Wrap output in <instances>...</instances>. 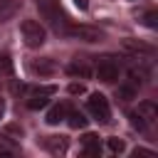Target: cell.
Masks as SVG:
<instances>
[{
    "instance_id": "cell-14",
    "label": "cell",
    "mask_w": 158,
    "mask_h": 158,
    "mask_svg": "<svg viewBox=\"0 0 158 158\" xmlns=\"http://www.w3.org/2000/svg\"><path fill=\"white\" fill-rule=\"evenodd\" d=\"M64 121H67L72 128H86V123H89V118H86L81 111H72V109L67 111V118H64Z\"/></svg>"
},
{
    "instance_id": "cell-6",
    "label": "cell",
    "mask_w": 158,
    "mask_h": 158,
    "mask_svg": "<svg viewBox=\"0 0 158 158\" xmlns=\"http://www.w3.org/2000/svg\"><path fill=\"white\" fill-rule=\"evenodd\" d=\"M54 86L52 84H44V86H35L30 94H27V109H32V111H37V109H44L47 104H49V99L54 96Z\"/></svg>"
},
{
    "instance_id": "cell-19",
    "label": "cell",
    "mask_w": 158,
    "mask_h": 158,
    "mask_svg": "<svg viewBox=\"0 0 158 158\" xmlns=\"http://www.w3.org/2000/svg\"><path fill=\"white\" fill-rule=\"evenodd\" d=\"M143 20H146V25H148L151 30H156V27H158V15H156V12H146V17H143Z\"/></svg>"
},
{
    "instance_id": "cell-12",
    "label": "cell",
    "mask_w": 158,
    "mask_h": 158,
    "mask_svg": "<svg viewBox=\"0 0 158 158\" xmlns=\"http://www.w3.org/2000/svg\"><path fill=\"white\" fill-rule=\"evenodd\" d=\"M67 111H69V104H54L49 111H47V123L49 126H57L67 118Z\"/></svg>"
},
{
    "instance_id": "cell-10",
    "label": "cell",
    "mask_w": 158,
    "mask_h": 158,
    "mask_svg": "<svg viewBox=\"0 0 158 158\" xmlns=\"http://www.w3.org/2000/svg\"><path fill=\"white\" fill-rule=\"evenodd\" d=\"M30 69L35 72V74H40V77H49V74H54V62L49 59V57H42V59H35L32 64H30Z\"/></svg>"
},
{
    "instance_id": "cell-4",
    "label": "cell",
    "mask_w": 158,
    "mask_h": 158,
    "mask_svg": "<svg viewBox=\"0 0 158 158\" xmlns=\"http://www.w3.org/2000/svg\"><path fill=\"white\" fill-rule=\"evenodd\" d=\"M96 77H99L104 84H114V81H118V77H121V64H118L114 57H101V59L96 62Z\"/></svg>"
},
{
    "instance_id": "cell-7",
    "label": "cell",
    "mask_w": 158,
    "mask_h": 158,
    "mask_svg": "<svg viewBox=\"0 0 158 158\" xmlns=\"http://www.w3.org/2000/svg\"><path fill=\"white\" fill-rule=\"evenodd\" d=\"M133 114H136L146 126H151V123H156V118H158V106H156L153 101H141Z\"/></svg>"
},
{
    "instance_id": "cell-13",
    "label": "cell",
    "mask_w": 158,
    "mask_h": 158,
    "mask_svg": "<svg viewBox=\"0 0 158 158\" xmlns=\"http://www.w3.org/2000/svg\"><path fill=\"white\" fill-rule=\"evenodd\" d=\"M20 12V2L17 0H0V22L12 20Z\"/></svg>"
},
{
    "instance_id": "cell-5",
    "label": "cell",
    "mask_w": 158,
    "mask_h": 158,
    "mask_svg": "<svg viewBox=\"0 0 158 158\" xmlns=\"http://www.w3.org/2000/svg\"><path fill=\"white\" fill-rule=\"evenodd\" d=\"M62 35L74 37V40H81V42H99V40L104 37L101 30H96V27H91V25H69V22H67V27L62 30Z\"/></svg>"
},
{
    "instance_id": "cell-2",
    "label": "cell",
    "mask_w": 158,
    "mask_h": 158,
    "mask_svg": "<svg viewBox=\"0 0 158 158\" xmlns=\"http://www.w3.org/2000/svg\"><path fill=\"white\" fill-rule=\"evenodd\" d=\"M20 35H22V40H25V44L27 47H42L44 44V37H47V32H44V27L37 22V20H22V25H20Z\"/></svg>"
},
{
    "instance_id": "cell-11",
    "label": "cell",
    "mask_w": 158,
    "mask_h": 158,
    "mask_svg": "<svg viewBox=\"0 0 158 158\" xmlns=\"http://www.w3.org/2000/svg\"><path fill=\"white\" fill-rule=\"evenodd\" d=\"M67 72H69L74 79H89V77H91V67H89L84 59H74V62L67 67Z\"/></svg>"
},
{
    "instance_id": "cell-18",
    "label": "cell",
    "mask_w": 158,
    "mask_h": 158,
    "mask_svg": "<svg viewBox=\"0 0 158 158\" xmlns=\"http://www.w3.org/2000/svg\"><path fill=\"white\" fill-rule=\"evenodd\" d=\"M5 136H12V141H15V138H22V128L15 126V123H12V126H5Z\"/></svg>"
},
{
    "instance_id": "cell-23",
    "label": "cell",
    "mask_w": 158,
    "mask_h": 158,
    "mask_svg": "<svg viewBox=\"0 0 158 158\" xmlns=\"http://www.w3.org/2000/svg\"><path fill=\"white\" fill-rule=\"evenodd\" d=\"M2 114H5V101L0 99V118H2Z\"/></svg>"
},
{
    "instance_id": "cell-21",
    "label": "cell",
    "mask_w": 158,
    "mask_h": 158,
    "mask_svg": "<svg viewBox=\"0 0 158 158\" xmlns=\"http://www.w3.org/2000/svg\"><path fill=\"white\" fill-rule=\"evenodd\" d=\"M151 153H153V151H148V148H136V151H133V156H151Z\"/></svg>"
},
{
    "instance_id": "cell-9",
    "label": "cell",
    "mask_w": 158,
    "mask_h": 158,
    "mask_svg": "<svg viewBox=\"0 0 158 158\" xmlns=\"http://www.w3.org/2000/svg\"><path fill=\"white\" fill-rule=\"evenodd\" d=\"M81 151L86 156H99L101 153V141L96 133H84L81 136Z\"/></svg>"
},
{
    "instance_id": "cell-16",
    "label": "cell",
    "mask_w": 158,
    "mask_h": 158,
    "mask_svg": "<svg viewBox=\"0 0 158 158\" xmlns=\"http://www.w3.org/2000/svg\"><path fill=\"white\" fill-rule=\"evenodd\" d=\"M0 77H5V79L12 77V59L7 52H0Z\"/></svg>"
},
{
    "instance_id": "cell-20",
    "label": "cell",
    "mask_w": 158,
    "mask_h": 158,
    "mask_svg": "<svg viewBox=\"0 0 158 158\" xmlns=\"http://www.w3.org/2000/svg\"><path fill=\"white\" fill-rule=\"evenodd\" d=\"M69 94H84V84H69Z\"/></svg>"
},
{
    "instance_id": "cell-22",
    "label": "cell",
    "mask_w": 158,
    "mask_h": 158,
    "mask_svg": "<svg viewBox=\"0 0 158 158\" xmlns=\"http://www.w3.org/2000/svg\"><path fill=\"white\" fill-rule=\"evenodd\" d=\"M77 2V7H81V10H86V0H74Z\"/></svg>"
},
{
    "instance_id": "cell-8",
    "label": "cell",
    "mask_w": 158,
    "mask_h": 158,
    "mask_svg": "<svg viewBox=\"0 0 158 158\" xmlns=\"http://www.w3.org/2000/svg\"><path fill=\"white\" fill-rule=\"evenodd\" d=\"M44 148H47L49 153H54V156H62V153H67L69 141H67L64 136H47V138H44Z\"/></svg>"
},
{
    "instance_id": "cell-15",
    "label": "cell",
    "mask_w": 158,
    "mask_h": 158,
    "mask_svg": "<svg viewBox=\"0 0 158 158\" xmlns=\"http://www.w3.org/2000/svg\"><path fill=\"white\" fill-rule=\"evenodd\" d=\"M136 94H138V86L136 84H121L118 89H116V96L121 99V101H131V99H136Z\"/></svg>"
},
{
    "instance_id": "cell-1",
    "label": "cell",
    "mask_w": 158,
    "mask_h": 158,
    "mask_svg": "<svg viewBox=\"0 0 158 158\" xmlns=\"http://www.w3.org/2000/svg\"><path fill=\"white\" fill-rule=\"evenodd\" d=\"M37 10H40L42 20H44L52 30L62 32V30L67 27V15H64L59 0H37Z\"/></svg>"
},
{
    "instance_id": "cell-3",
    "label": "cell",
    "mask_w": 158,
    "mask_h": 158,
    "mask_svg": "<svg viewBox=\"0 0 158 158\" xmlns=\"http://www.w3.org/2000/svg\"><path fill=\"white\" fill-rule=\"evenodd\" d=\"M86 111L91 114V118L94 121H99V123H109V118H111V106H109V101H106V96L104 94H91L89 99H86Z\"/></svg>"
},
{
    "instance_id": "cell-17",
    "label": "cell",
    "mask_w": 158,
    "mask_h": 158,
    "mask_svg": "<svg viewBox=\"0 0 158 158\" xmlns=\"http://www.w3.org/2000/svg\"><path fill=\"white\" fill-rule=\"evenodd\" d=\"M106 146H109V151H111V153H123V151H126V143H123L121 138H109V141H106Z\"/></svg>"
}]
</instances>
